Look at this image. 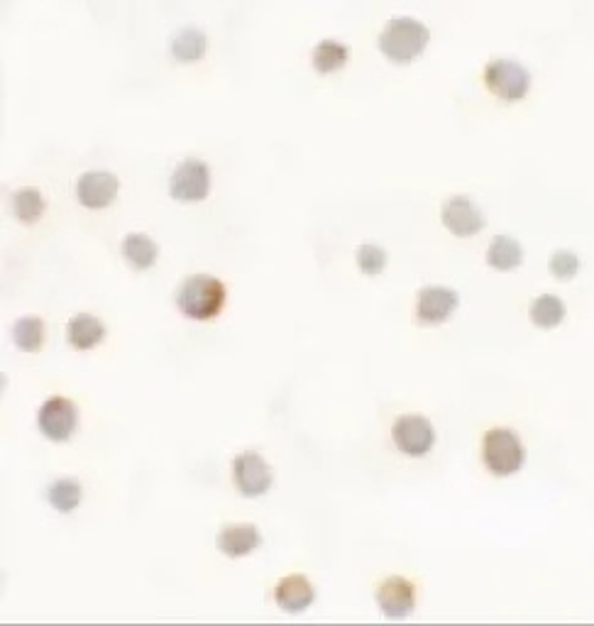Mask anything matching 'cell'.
Returning <instances> with one entry per match:
<instances>
[{"mask_svg": "<svg viewBox=\"0 0 594 626\" xmlns=\"http://www.w3.org/2000/svg\"><path fill=\"white\" fill-rule=\"evenodd\" d=\"M262 536L255 524H228L218 531V551L230 558H242L260 546Z\"/></svg>", "mask_w": 594, "mask_h": 626, "instance_id": "14", "label": "cell"}, {"mask_svg": "<svg viewBox=\"0 0 594 626\" xmlns=\"http://www.w3.org/2000/svg\"><path fill=\"white\" fill-rule=\"evenodd\" d=\"M225 304V287L213 274H194L176 289V306L194 321L213 318Z\"/></svg>", "mask_w": 594, "mask_h": 626, "instance_id": "1", "label": "cell"}, {"mask_svg": "<svg viewBox=\"0 0 594 626\" xmlns=\"http://www.w3.org/2000/svg\"><path fill=\"white\" fill-rule=\"evenodd\" d=\"M377 604L389 619H406L416 607V585L401 575H389L387 580L379 582Z\"/></svg>", "mask_w": 594, "mask_h": 626, "instance_id": "8", "label": "cell"}, {"mask_svg": "<svg viewBox=\"0 0 594 626\" xmlns=\"http://www.w3.org/2000/svg\"><path fill=\"white\" fill-rule=\"evenodd\" d=\"M169 49L179 62H196L206 52V35H203L201 27L184 25L172 35Z\"/></svg>", "mask_w": 594, "mask_h": 626, "instance_id": "16", "label": "cell"}, {"mask_svg": "<svg viewBox=\"0 0 594 626\" xmlns=\"http://www.w3.org/2000/svg\"><path fill=\"white\" fill-rule=\"evenodd\" d=\"M428 45V27L411 15H394L379 32V49L392 62L406 64L416 59Z\"/></svg>", "mask_w": 594, "mask_h": 626, "instance_id": "2", "label": "cell"}, {"mask_svg": "<svg viewBox=\"0 0 594 626\" xmlns=\"http://www.w3.org/2000/svg\"><path fill=\"white\" fill-rule=\"evenodd\" d=\"M13 213L18 216L22 223H35L40 221L44 213V196L40 189L35 186H22L13 194Z\"/></svg>", "mask_w": 594, "mask_h": 626, "instance_id": "22", "label": "cell"}, {"mask_svg": "<svg viewBox=\"0 0 594 626\" xmlns=\"http://www.w3.org/2000/svg\"><path fill=\"white\" fill-rule=\"evenodd\" d=\"M37 426L49 441H66L76 428V406L66 397H49L37 411Z\"/></svg>", "mask_w": 594, "mask_h": 626, "instance_id": "9", "label": "cell"}, {"mask_svg": "<svg viewBox=\"0 0 594 626\" xmlns=\"http://www.w3.org/2000/svg\"><path fill=\"white\" fill-rule=\"evenodd\" d=\"M313 67H316L321 74H328V71H335L343 67L348 62V47L340 40H333V37H326V40L318 42L311 52Z\"/></svg>", "mask_w": 594, "mask_h": 626, "instance_id": "20", "label": "cell"}, {"mask_svg": "<svg viewBox=\"0 0 594 626\" xmlns=\"http://www.w3.org/2000/svg\"><path fill=\"white\" fill-rule=\"evenodd\" d=\"M211 189V169L203 159H184L169 177V194L176 201H203Z\"/></svg>", "mask_w": 594, "mask_h": 626, "instance_id": "5", "label": "cell"}, {"mask_svg": "<svg viewBox=\"0 0 594 626\" xmlns=\"http://www.w3.org/2000/svg\"><path fill=\"white\" fill-rule=\"evenodd\" d=\"M524 260V247L511 235H497L487 247V265L494 269H514Z\"/></svg>", "mask_w": 594, "mask_h": 626, "instance_id": "17", "label": "cell"}, {"mask_svg": "<svg viewBox=\"0 0 594 626\" xmlns=\"http://www.w3.org/2000/svg\"><path fill=\"white\" fill-rule=\"evenodd\" d=\"M274 600H277L279 607L289 614H299L304 609L311 607V602L316 600V590L308 582L306 575H286L277 582L274 587Z\"/></svg>", "mask_w": 594, "mask_h": 626, "instance_id": "13", "label": "cell"}, {"mask_svg": "<svg viewBox=\"0 0 594 626\" xmlns=\"http://www.w3.org/2000/svg\"><path fill=\"white\" fill-rule=\"evenodd\" d=\"M458 291L443 287V284H428L418 289L416 296V316L423 323H443L450 313L458 309Z\"/></svg>", "mask_w": 594, "mask_h": 626, "instance_id": "11", "label": "cell"}, {"mask_svg": "<svg viewBox=\"0 0 594 626\" xmlns=\"http://www.w3.org/2000/svg\"><path fill=\"white\" fill-rule=\"evenodd\" d=\"M13 343L18 345L20 350H27V353L40 350L44 343V323L35 316L18 318V321L13 323Z\"/></svg>", "mask_w": 594, "mask_h": 626, "instance_id": "23", "label": "cell"}, {"mask_svg": "<svg viewBox=\"0 0 594 626\" xmlns=\"http://www.w3.org/2000/svg\"><path fill=\"white\" fill-rule=\"evenodd\" d=\"M548 267L558 279H572L577 274V269H580V260H577V255L572 250H555L550 255Z\"/></svg>", "mask_w": 594, "mask_h": 626, "instance_id": "25", "label": "cell"}, {"mask_svg": "<svg viewBox=\"0 0 594 626\" xmlns=\"http://www.w3.org/2000/svg\"><path fill=\"white\" fill-rule=\"evenodd\" d=\"M118 177L108 169H88L76 181V196L86 208H103L118 194Z\"/></svg>", "mask_w": 594, "mask_h": 626, "instance_id": "12", "label": "cell"}, {"mask_svg": "<svg viewBox=\"0 0 594 626\" xmlns=\"http://www.w3.org/2000/svg\"><path fill=\"white\" fill-rule=\"evenodd\" d=\"M482 460L489 472L506 477L514 475L516 470L524 465V446H521L519 436L511 428L497 426L492 431L484 433L482 438Z\"/></svg>", "mask_w": 594, "mask_h": 626, "instance_id": "3", "label": "cell"}, {"mask_svg": "<svg viewBox=\"0 0 594 626\" xmlns=\"http://www.w3.org/2000/svg\"><path fill=\"white\" fill-rule=\"evenodd\" d=\"M531 321L541 328H555L565 318V304L555 294H543L531 301Z\"/></svg>", "mask_w": 594, "mask_h": 626, "instance_id": "21", "label": "cell"}, {"mask_svg": "<svg viewBox=\"0 0 594 626\" xmlns=\"http://www.w3.org/2000/svg\"><path fill=\"white\" fill-rule=\"evenodd\" d=\"M81 497H84V490H81V485L74 477H59V480H54L47 487V502L62 514L74 512L79 507Z\"/></svg>", "mask_w": 594, "mask_h": 626, "instance_id": "19", "label": "cell"}, {"mask_svg": "<svg viewBox=\"0 0 594 626\" xmlns=\"http://www.w3.org/2000/svg\"><path fill=\"white\" fill-rule=\"evenodd\" d=\"M392 438L401 453L411 455V458H421L436 443V428H433L426 416L404 414L394 421Z\"/></svg>", "mask_w": 594, "mask_h": 626, "instance_id": "6", "label": "cell"}, {"mask_svg": "<svg viewBox=\"0 0 594 626\" xmlns=\"http://www.w3.org/2000/svg\"><path fill=\"white\" fill-rule=\"evenodd\" d=\"M66 336H69V343L76 350H88L101 343L103 336H106V326L91 313H76L69 321V326H66Z\"/></svg>", "mask_w": 594, "mask_h": 626, "instance_id": "15", "label": "cell"}, {"mask_svg": "<svg viewBox=\"0 0 594 626\" xmlns=\"http://www.w3.org/2000/svg\"><path fill=\"white\" fill-rule=\"evenodd\" d=\"M355 255H357V265H360L362 272L370 274V277L382 272L384 265H387V252H384L379 245H372V243L360 245Z\"/></svg>", "mask_w": 594, "mask_h": 626, "instance_id": "24", "label": "cell"}, {"mask_svg": "<svg viewBox=\"0 0 594 626\" xmlns=\"http://www.w3.org/2000/svg\"><path fill=\"white\" fill-rule=\"evenodd\" d=\"M484 84H487V89L494 96L504 98V101H519V98L526 96L528 86H531V74L516 59L497 57L484 67Z\"/></svg>", "mask_w": 594, "mask_h": 626, "instance_id": "4", "label": "cell"}, {"mask_svg": "<svg viewBox=\"0 0 594 626\" xmlns=\"http://www.w3.org/2000/svg\"><path fill=\"white\" fill-rule=\"evenodd\" d=\"M440 218H443L445 228L450 233L460 235V238L480 233L484 228V216L480 206L472 199H467V196H450L443 203V208H440Z\"/></svg>", "mask_w": 594, "mask_h": 626, "instance_id": "10", "label": "cell"}, {"mask_svg": "<svg viewBox=\"0 0 594 626\" xmlns=\"http://www.w3.org/2000/svg\"><path fill=\"white\" fill-rule=\"evenodd\" d=\"M120 250H123V257L130 262V267H135V269L152 267L159 255L157 243H154L150 235H145V233L125 235L123 247H120Z\"/></svg>", "mask_w": 594, "mask_h": 626, "instance_id": "18", "label": "cell"}, {"mask_svg": "<svg viewBox=\"0 0 594 626\" xmlns=\"http://www.w3.org/2000/svg\"><path fill=\"white\" fill-rule=\"evenodd\" d=\"M233 482L245 497H262L272 485V470L260 453H240L233 460Z\"/></svg>", "mask_w": 594, "mask_h": 626, "instance_id": "7", "label": "cell"}]
</instances>
